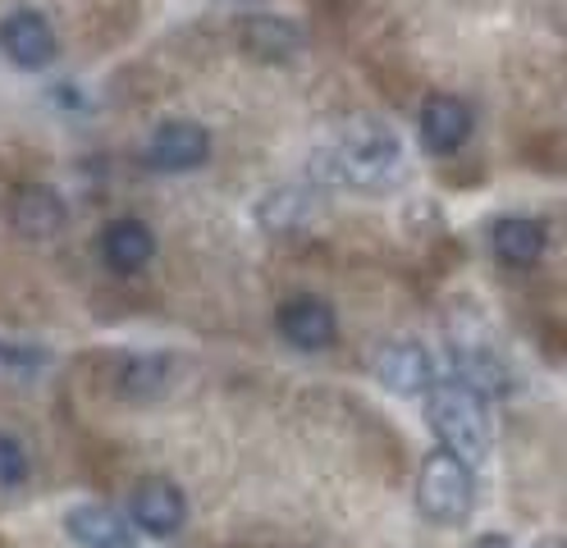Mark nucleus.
Listing matches in <instances>:
<instances>
[{"label":"nucleus","instance_id":"14","mask_svg":"<svg viewBox=\"0 0 567 548\" xmlns=\"http://www.w3.org/2000/svg\"><path fill=\"white\" fill-rule=\"evenodd\" d=\"M64 530L74 535L83 548H133V526L111 507L79 503L64 511Z\"/></svg>","mask_w":567,"mask_h":548},{"label":"nucleus","instance_id":"16","mask_svg":"<svg viewBox=\"0 0 567 548\" xmlns=\"http://www.w3.org/2000/svg\"><path fill=\"white\" fill-rule=\"evenodd\" d=\"M161 380H165V356H137L128 365V375H124V393L137 397V402H147V397H156Z\"/></svg>","mask_w":567,"mask_h":548},{"label":"nucleus","instance_id":"9","mask_svg":"<svg viewBox=\"0 0 567 548\" xmlns=\"http://www.w3.org/2000/svg\"><path fill=\"white\" fill-rule=\"evenodd\" d=\"M375 380L389 389V393H431L435 389V356L425 352L421 343L403 339V343H384L375 352Z\"/></svg>","mask_w":567,"mask_h":548},{"label":"nucleus","instance_id":"10","mask_svg":"<svg viewBox=\"0 0 567 548\" xmlns=\"http://www.w3.org/2000/svg\"><path fill=\"white\" fill-rule=\"evenodd\" d=\"M234 32H238V46L261 64H289L302 51V28L279 14H243Z\"/></svg>","mask_w":567,"mask_h":548},{"label":"nucleus","instance_id":"4","mask_svg":"<svg viewBox=\"0 0 567 548\" xmlns=\"http://www.w3.org/2000/svg\"><path fill=\"white\" fill-rule=\"evenodd\" d=\"M275 329L284 334V343H293L302 352H321L334 343L339 334V316L326 298H311V292H298V298L279 302L275 311Z\"/></svg>","mask_w":567,"mask_h":548},{"label":"nucleus","instance_id":"20","mask_svg":"<svg viewBox=\"0 0 567 548\" xmlns=\"http://www.w3.org/2000/svg\"><path fill=\"white\" fill-rule=\"evenodd\" d=\"M530 548H567L563 539H540V544H530Z\"/></svg>","mask_w":567,"mask_h":548},{"label":"nucleus","instance_id":"18","mask_svg":"<svg viewBox=\"0 0 567 548\" xmlns=\"http://www.w3.org/2000/svg\"><path fill=\"white\" fill-rule=\"evenodd\" d=\"M0 361H6L10 365V371H19V375H38L42 371V356L38 352H19V348H10V343H0Z\"/></svg>","mask_w":567,"mask_h":548},{"label":"nucleus","instance_id":"7","mask_svg":"<svg viewBox=\"0 0 567 548\" xmlns=\"http://www.w3.org/2000/svg\"><path fill=\"white\" fill-rule=\"evenodd\" d=\"M128 511H133V526H137L142 535L165 539V535H174V530L184 526L188 498H184V489L174 485V480H165V475H147V480L133 489Z\"/></svg>","mask_w":567,"mask_h":548},{"label":"nucleus","instance_id":"13","mask_svg":"<svg viewBox=\"0 0 567 548\" xmlns=\"http://www.w3.org/2000/svg\"><path fill=\"white\" fill-rule=\"evenodd\" d=\"M545 242H549L545 225L540 219H530V215H504V219H494V229H489L494 256H499L504 266H517V270L536 266L545 256Z\"/></svg>","mask_w":567,"mask_h":548},{"label":"nucleus","instance_id":"6","mask_svg":"<svg viewBox=\"0 0 567 548\" xmlns=\"http://www.w3.org/2000/svg\"><path fill=\"white\" fill-rule=\"evenodd\" d=\"M210 156V133L197 120H165L147 142V165L161 174H188L206 165Z\"/></svg>","mask_w":567,"mask_h":548},{"label":"nucleus","instance_id":"17","mask_svg":"<svg viewBox=\"0 0 567 548\" xmlns=\"http://www.w3.org/2000/svg\"><path fill=\"white\" fill-rule=\"evenodd\" d=\"M23 480H28V453H23L19 438L0 434V489H14Z\"/></svg>","mask_w":567,"mask_h":548},{"label":"nucleus","instance_id":"12","mask_svg":"<svg viewBox=\"0 0 567 548\" xmlns=\"http://www.w3.org/2000/svg\"><path fill=\"white\" fill-rule=\"evenodd\" d=\"M101 261L111 266L115 275H137V270H147L152 266V256H156V234L142 225V219L124 215V219H111V225L101 229Z\"/></svg>","mask_w":567,"mask_h":548},{"label":"nucleus","instance_id":"11","mask_svg":"<svg viewBox=\"0 0 567 548\" xmlns=\"http://www.w3.org/2000/svg\"><path fill=\"white\" fill-rule=\"evenodd\" d=\"M472 105L467 101H457L449 92H435V96H425L421 105V146L425 152H435V156H449L457 152L467 137H472Z\"/></svg>","mask_w":567,"mask_h":548},{"label":"nucleus","instance_id":"19","mask_svg":"<svg viewBox=\"0 0 567 548\" xmlns=\"http://www.w3.org/2000/svg\"><path fill=\"white\" fill-rule=\"evenodd\" d=\"M472 548H513V544H508L504 535H485V539H476Z\"/></svg>","mask_w":567,"mask_h":548},{"label":"nucleus","instance_id":"2","mask_svg":"<svg viewBox=\"0 0 567 548\" xmlns=\"http://www.w3.org/2000/svg\"><path fill=\"white\" fill-rule=\"evenodd\" d=\"M330 161H334V174L343 183H352V188H384L403 165V146L384 124L358 120L334 137Z\"/></svg>","mask_w":567,"mask_h":548},{"label":"nucleus","instance_id":"15","mask_svg":"<svg viewBox=\"0 0 567 548\" xmlns=\"http://www.w3.org/2000/svg\"><path fill=\"white\" fill-rule=\"evenodd\" d=\"M457 380L472 384L476 393H504L508 389L504 365L489 352H476V348H457Z\"/></svg>","mask_w":567,"mask_h":548},{"label":"nucleus","instance_id":"3","mask_svg":"<svg viewBox=\"0 0 567 548\" xmlns=\"http://www.w3.org/2000/svg\"><path fill=\"white\" fill-rule=\"evenodd\" d=\"M416 503L425 511V521L435 526H463L472 517L476 503V480H472V462H463L449 448H435L421 462L416 475Z\"/></svg>","mask_w":567,"mask_h":548},{"label":"nucleus","instance_id":"1","mask_svg":"<svg viewBox=\"0 0 567 548\" xmlns=\"http://www.w3.org/2000/svg\"><path fill=\"white\" fill-rule=\"evenodd\" d=\"M425 421H431L440 448L457 453L463 462H481L489 453V412L472 384L463 380L435 384L425 393Z\"/></svg>","mask_w":567,"mask_h":548},{"label":"nucleus","instance_id":"5","mask_svg":"<svg viewBox=\"0 0 567 548\" xmlns=\"http://www.w3.org/2000/svg\"><path fill=\"white\" fill-rule=\"evenodd\" d=\"M6 215H10V229L28 242H51L69 219L60 193L47 188V183H19V188L10 193V201H6Z\"/></svg>","mask_w":567,"mask_h":548},{"label":"nucleus","instance_id":"8","mask_svg":"<svg viewBox=\"0 0 567 548\" xmlns=\"http://www.w3.org/2000/svg\"><path fill=\"white\" fill-rule=\"evenodd\" d=\"M0 51H6L19 69H47L60 55V42H55V28L47 14L14 10V14L0 19Z\"/></svg>","mask_w":567,"mask_h":548}]
</instances>
